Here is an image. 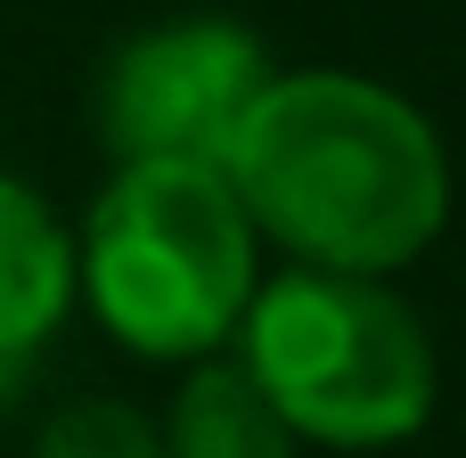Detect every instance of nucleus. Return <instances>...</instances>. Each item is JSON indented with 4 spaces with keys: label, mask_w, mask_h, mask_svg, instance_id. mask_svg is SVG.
I'll list each match as a JSON object with an SVG mask.
<instances>
[{
    "label": "nucleus",
    "mask_w": 466,
    "mask_h": 458,
    "mask_svg": "<svg viewBox=\"0 0 466 458\" xmlns=\"http://www.w3.org/2000/svg\"><path fill=\"white\" fill-rule=\"evenodd\" d=\"M229 197L303 270L385 279L418 262L451 213V156L434 123L360 74H270L221 164Z\"/></svg>",
    "instance_id": "1"
},
{
    "label": "nucleus",
    "mask_w": 466,
    "mask_h": 458,
    "mask_svg": "<svg viewBox=\"0 0 466 458\" xmlns=\"http://www.w3.org/2000/svg\"><path fill=\"white\" fill-rule=\"evenodd\" d=\"M74 287L98 328L147 361H205L254 303V221L213 164H115L98 188Z\"/></svg>",
    "instance_id": "2"
},
{
    "label": "nucleus",
    "mask_w": 466,
    "mask_h": 458,
    "mask_svg": "<svg viewBox=\"0 0 466 458\" xmlns=\"http://www.w3.org/2000/svg\"><path fill=\"white\" fill-rule=\"evenodd\" d=\"M238 369L295 443L377 451L434 418V344L377 279L279 270L238 320Z\"/></svg>",
    "instance_id": "3"
},
{
    "label": "nucleus",
    "mask_w": 466,
    "mask_h": 458,
    "mask_svg": "<svg viewBox=\"0 0 466 458\" xmlns=\"http://www.w3.org/2000/svg\"><path fill=\"white\" fill-rule=\"evenodd\" d=\"M270 90V57L229 16H180L123 41L98 74V139L115 164H229L254 98Z\"/></svg>",
    "instance_id": "4"
},
{
    "label": "nucleus",
    "mask_w": 466,
    "mask_h": 458,
    "mask_svg": "<svg viewBox=\"0 0 466 458\" xmlns=\"http://www.w3.org/2000/svg\"><path fill=\"white\" fill-rule=\"evenodd\" d=\"M74 303V238L57 213L0 172V361L33 352Z\"/></svg>",
    "instance_id": "5"
},
{
    "label": "nucleus",
    "mask_w": 466,
    "mask_h": 458,
    "mask_svg": "<svg viewBox=\"0 0 466 458\" xmlns=\"http://www.w3.org/2000/svg\"><path fill=\"white\" fill-rule=\"evenodd\" d=\"M164 458H295V434L279 426V410L254 393L238 361H205L172 402Z\"/></svg>",
    "instance_id": "6"
},
{
    "label": "nucleus",
    "mask_w": 466,
    "mask_h": 458,
    "mask_svg": "<svg viewBox=\"0 0 466 458\" xmlns=\"http://www.w3.org/2000/svg\"><path fill=\"white\" fill-rule=\"evenodd\" d=\"M33 458H164V434L139 410H123V402H66L41 426Z\"/></svg>",
    "instance_id": "7"
}]
</instances>
